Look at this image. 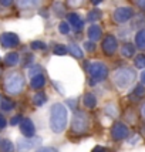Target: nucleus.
<instances>
[{"mask_svg": "<svg viewBox=\"0 0 145 152\" xmlns=\"http://www.w3.org/2000/svg\"><path fill=\"white\" fill-rule=\"evenodd\" d=\"M6 91L10 94H19L21 91V88L24 87V80H23V75L19 73H13L10 74L6 78Z\"/></svg>", "mask_w": 145, "mask_h": 152, "instance_id": "3", "label": "nucleus"}, {"mask_svg": "<svg viewBox=\"0 0 145 152\" xmlns=\"http://www.w3.org/2000/svg\"><path fill=\"white\" fill-rule=\"evenodd\" d=\"M31 48H34V50H43V48H46V44L43 41H33L31 43Z\"/></svg>", "mask_w": 145, "mask_h": 152, "instance_id": "29", "label": "nucleus"}, {"mask_svg": "<svg viewBox=\"0 0 145 152\" xmlns=\"http://www.w3.org/2000/svg\"><path fill=\"white\" fill-rule=\"evenodd\" d=\"M59 30H60V33H63V34H67L68 31H70V26L67 24L66 21H63V23H60V26H59Z\"/></svg>", "mask_w": 145, "mask_h": 152, "instance_id": "27", "label": "nucleus"}, {"mask_svg": "<svg viewBox=\"0 0 145 152\" xmlns=\"http://www.w3.org/2000/svg\"><path fill=\"white\" fill-rule=\"evenodd\" d=\"M68 21H70V24H71L75 30H81V28H83V20L78 17V14L71 13L68 16Z\"/></svg>", "mask_w": 145, "mask_h": 152, "instance_id": "14", "label": "nucleus"}, {"mask_svg": "<svg viewBox=\"0 0 145 152\" xmlns=\"http://www.w3.org/2000/svg\"><path fill=\"white\" fill-rule=\"evenodd\" d=\"M111 135L114 139H117V141H119V139H124L128 137V128H127L122 122H117L115 125L112 126L111 129Z\"/></svg>", "mask_w": 145, "mask_h": 152, "instance_id": "10", "label": "nucleus"}, {"mask_svg": "<svg viewBox=\"0 0 145 152\" xmlns=\"http://www.w3.org/2000/svg\"><path fill=\"white\" fill-rule=\"evenodd\" d=\"M83 101H84V105H86L87 108H94V107L97 105V99L94 97V94H91V93H87L86 95H84Z\"/></svg>", "mask_w": 145, "mask_h": 152, "instance_id": "17", "label": "nucleus"}, {"mask_svg": "<svg viewBox=\"0 0 145 152\" xmlns=\"http://www.w3.org/2000/svg\"><path fill=\"white\" fill-rule=\"evenodd\" d=\"M87 68H88V73L91 74V77L94 80H97V81H101V80H104L107 75H108V68H107V66L103 64V63H100V61H95V63L88 64Z\"/></svg>", "mask_w": 145, "mask_h": 152, "instance_id": "5", "label": "nucleus"}, {"mask_svg": "<svg viewBox=\"0 0 145 152\" xmlns=\"http://www.w3.org/2000/svg\"><path fill=\"white\" fill-rule=\"evenodd\" d=\"M46 101H47V95L44 93H37L33 97V102L37 107H41L43 104H44V102H46Z\"/></svg>", "mask_w": 145, "mask_h": 152, "instance_id": "22", "label": "nucleus"}, {"mask_svg": "<svg viewBox=\"0 0 145 152\" xmlns=\"http://www.w3.org/2000/svg\"><path fill=\"white\" fill-rule=\"evenodd\" d=\"M141 81H142V84H145V71L141 73Z\"/></svg>", "mask_w": 145, "mask_h": 152, "instance_id": "39", "label": "nucleus"}, {"mask_svg": "<svg viewBox=\"0 0 145 152\" xmlns=\"http://www.w3.org/2000/svg\"><path fill=\"white\" fill-rule=\"evenodd\" d=\"M20 121H21V115H16L14 118L10 119V124L12 125H17V124H20Z\"/></svg>", "mask_w": 145, "mask_h": 152, "instance_id": "32", "label": "nucleus"}, {"mask_svg": "<svg viewBox=\"0 0 145 152\" xmlns=\"http://www.w3.org/2000/svg\"><path fill=\"white\" fill-rule=\"evenodd\" d=\"M67 53V46H63V44H57L54 47V54L57 56H64Z\"/></svg>", "mask_w": 145, "mask_h": 152, "instance_id": "25", "label": "nucleus"}, {"mask_svg": "<svg viewBox=\"0 0 145 152\" xmlns=\"http://www.w3.org/2000/svg\"><path fill=\"white\" fill-rule=\"evenodd\" d=\"M121 53H122V56H124V57L130 58V57H132V56L135 54V47L132 46V44H130V43H127V44H124V46H122V48H121Z\"/></svg>", "mask_w": 145, "mask_h": 152, "instance_id": "19", "label": "nucleus"}, {"mask_svg": "<svg viewBox=\"0 0 145 152\" xmlns=\"http://www.w3.org/2000/svg\"><path fill=\"white\" fill-rule=\"evenodd\" d=\"M135 77H137V74L132 68H128V67L119 68L114 74V83L118 88H127L135 81Z\"/></svg>", "mask_w": 145, "mask_h": 152, "instance_id": "2", "label": "nucleus"}, {"mask_svg": "<svg viewBox=\"0 0 145 152\" xmlns=\"http://www.w3.org/2000/svg\"><path fill=\"white\" fill-rule=\"evenodd\" d=\"M0 107H1V110H4V111H10V110H13V101H10L9 98H1V104H0Z\"/></svg>", "mask_w": 145, "mask_h": 152, "instance_id": "23", "label": "nucleus"}, {"mask_svg": "<svg viewBox=\"0 0 145 152\" xmlns=\"http://www.w3.org/2000/svg\"><path fill=\"white\" fill-rule=\"evenodd\" d=\"M0 151L1 152H14V146L9 139H3L0 142Z\"/></svg>", "mask_w": 145, "mask_h": 152, "instance_id": "21", "label": "nucleus"}, {"mask_svg": "<svg viewBox=\"0 0 145 152\" xmlns=\"http://www.w3.org/2000/svg\"><path fill=\"white\" fill-rule=\"evenodd\" d=\"M4 63H6L7 66H16L17 63H19V54L17 53H9L4 57Z\"/></svg>", "mask_w": 145, "mask_h": 152, "instance_id": "20", "label": "nucleus"}, {"mask_svg": "<svg viewBox=\"0 0 145 152\" xmlns=\"http://www.w3.org/2000/svg\"><path fill=\"white\" fill-rule=\"evenodd\" d=\"M134 94H135L137 97H142V95L145 94V88H144V86H141V84H139V86L135 87V90H134Z\"/></svg>", "mask_w": 145, "mask_h": 152, "instance_id": "28", "label": "nucleus"}, {"mask_svg": "<svg viewBox=\"0 0 145 152\" xmlns=\"http://www.w3.org/2000/svg\"><path fill=\"white\" fill-rule=\"evenodd\" d=\"M68 121V113L67 108L63 104H54L50 110V126L51 131L56 134H60L64 131Z\"/></svg>", "mask_w": 145, "mask_h": 152, "instance_id": "1", "label": "nucleus"}, {"mask_svg": "<svg viewBox=\"0 0 145 152\" xmlns=\"http://www.w3.org/2000/svg\"><path fill=\"white\" fill-rule=\"evenodd\" d=\"M84 47H86L87 51H90V53H92V51L95 50V44H94L92 41H87L86 44H84Z\"/></svg>", "mask_w": 145, "mask_h": 152, "instance_id": "31", "label": "nucleus"}, {"mask_svg": "<svg viewBox=\"0 0 145 152\" xmlns=\"http://www.w3.org/2000/svg\"><path fill=\"white\" fill-rule=\"evenodd\" d=\"M135 67L137 68H145V56L144 54H139L135 57Z\"/></svg>", "mask_w": 145, "mask_h": 152, "instance_id": "24", "label": "nucleus"}, {"mask_svg": "<svg viewBox=\"0 0 145 152\" xmlns=\"http://www.w3.org/2000/svg\"><path fill=\"white\" fill-rule=\"evenodd\" d=\"M135 44L138 48L141 50H145V28L144 30H139L137 36H135Z\"/></svg>", "mask_w": 145, "mask_h": 152, "instance_id": "16", "label": "nucleus"}, {"mask_svg": "<svg viewBox=\"0 0 145 152\" xmlns=\"http://www.w3.org/2000/svg\"><path fill=\"white\" fill-rule=\"evenodd\" d=\"M0 4L4 6V7H9V6L13 4V0H0Z\"/></svg>", "mask_w": 145, "mask_h": 152, "instance_id": "33", "label": "nucleus"}, {"mask_svg": "<svg viewBox=\"0 0 145 152\" xmlns=\"http://www.w3.org/2000/svg\"><path fill=\"white\" fill-rule=\"evenodd\" d=\"M117 47H118V43H117V39L114 36H107L105 39L103 40V51L107 54V56H112V54L117 51Z\"/></svg>", "mask_w": 145, "mask_h": 152, "instance_id": "8", "label": "nucleus"}, {"mask_svg": "<svg viewBox=\"0 0 145 152\" xmlns=\"http://www.w3.org/2000/svg\"><path fill=\"white\" fill-rule=\"evenodd\" d=\"M81 1L83 0H68V4L70 6H78V4H81Z\"/></svg>", "mask_w": 145, "mask_h": 152, "instance_id": "36", "label": "nucleus"}, {"mask_svg": "<svg viewBox=\"0 0 145 152\" xmlns=\"http://www.w3.org/2000/svg\"><path fill=\"white\" fill-rule=\"evenodd\" d=\"M92 152H105V149H104L103 146H95V148L92 149Z\"/></svg>", "mask_w": 145, "mask_h": 152, "instance_id": "38", "label": "nucleus"}, {"mask_svg": "<svg viewBox=\"0 0 145 152\" xmlns=\"http://www.w3.org/2000/svg\"><path fill=\"white\" fill-rule=\"evenodd\" d=\"M43 0H19V6L23 9H30V7H37L40 6Z\"/></svg>", "mask_w": 145, "mask_h": 152, "instance_id": "18", "label": "nucleus"}, {"mask_svg": "<svg viewBox=\"0 0 145 152\" xmlns=\"http://www.w3.org/2000/svg\"><path fill=\"white\" fill-rule=\"evenodd\" d=\"M137 1V4H138L142 10H145V0H135Z\"/></svg>", "mask_w": 145, "mask_h": 152, "instance_id": "37", "label": "nucleus"}, {"mask_svg": "<svg viewBox=\"0 0 145 152\" xmlns=\"http://www.w3.org/2000/svg\"><path fill=\"white\" fill-rule=\"evenodd\" d=\"M87 33H88V37H90V40H91L92 43L101 39V28H100V26H97V24L90 26V28H88Z\"/></svg>", "mask_w": 145, "mask_h": 152, "instance_id": "13", "label": "nucleus"}, {"mask_svg": "<svg viewBox=\"0 0 145 152\" xmlns=\"http://www.w3.org/2000/svg\"><path fill=\"white\" fill-rule=\"evenodd\" d=\"M44 84H46V77H44L43 74H37V75L31 77V81H30L31 88H34V90H40V88L44 87Z\"/></svg>", "mask_w": 145, "mask_h": 152, "instance_id": "12", "label": "nucleus"}, {"mask_svg": "<svg viewBox=\"0 0 145 152\" xmlns=\"http://www.w3.org/2000/svg\"><path fill=\"white\" fill-rule=\"evenodd\" d=\"M142 115H144V117H145V105L142 107Z\"/></svg>", "mask_w": 145, "mask_h": 152, "instance_id": "41", "label": "nucleus"}, {"mask_svg": "<svg viewBox=\"0 0 145 152\" xmlns=\"http://www.w3.org/2000/svg\"><path fill=\"white\" fill-rule=\"evenodd\" d=\"M37 152H59L56 148H40Z\"/></svg>", "mask_w": 145, "mask_h": 152, "instance_id": "34", "label": "nucleus"}, {"mask_svg": "<svg viewBox=\"0 0 145 152\" xmlns=\"http://www.w3.org/2000/svg\"><path fill=\"white\" fill-rule=\"evenodd\" d=\"M41 144L40 138H26V139H19L17 142V149L20 152H29L30 149H33L36 146H39Z\"/></svg>", "mask_w": 145, "mask_h": 152, "instance_id": "7", "label": "nucleus"}, {"mask_svg": "<svg viewBox=\"0 0 145 152\" xmlns=\"http://www.w3.org/2000/svg\"><path fill=\"white\" fill-rule=\"evenodd\" d=\"M40 71H41V67H40V66H34V67H31V68H30L29 75H30V77H34V75L40 74Z\"/></svg>", "mask_w": 145, "mask_h": 152, "instance_id": "30", "label": "nucleus"}, {"mask_svg": "<svg viewBox=\"0 0 145 152\" xmlns=\"http://www.w3.org/2000/svg\"><path fill=\"white\" fill-rule=\"evenodd\" d=\"M98 19H101V12L100 10H92V12L88 13V20L90 21H95Z\"/></svg>", "mask_w": 145, "mask_h": 152, "instance_id": "26", "label": "nucleus"}, {"mask_svg": "<svg viewBox=\"0 0 145 152\" xmlns=\"http://www.w3.org/2000/svg\"><path fill=\"white\" fill-rule=\"evenodd\" d=\"M101 1H103V0H91V3H92V4H95V6H97V4H100Z\"/></svg>", "mask_w": 145, "mask_h": 152, "instance_id": "40", "label": "nucleus"}, {"mask_svg": "<svg viewBox=\"0 0 145 152\" xmlns=\"http://www.w3.org/2000/svg\"><path fill=\"white\" fill-rule=\"evenodd\" d=\"M87 128H88V115L84 111L75 113L74 118H72V131L83 134L87 131Z\"/></svg>", "mask_w": 145, "mask_h": 152, "instance_id": "4", "label": "nucleus"}, {"mask_svg": "<svg viewBox=\"0 0 145 152\" xmlns=\"http://www.w3.org/2000/svg\"><path fill=\"white\" fill-rule=\"evenodd\" d=\"M6 118H4V117H3V115H0V129H3V128H4V126H6Z\"/></svg>", "mask_w": 145, "mask_h": 152, "instance_id": "35", "label": "nucleus"}, {"mask_svg": "<svg viewBox=\"0 0 145 152\" xmlns=\"http://www.w3.org/2000/svg\"><path fill=\"white\" fill-rule=\"evenodd\" d=\"M0 43H1V46L6 47V48L16 47L19 44V37H17V34L14 33H3L0 36Z\"/></svg>", "mask_w": 145, "mask_h": 152, "instance_id": "9", "label": "nucleus"}, {"mask_svg": "<svg viewBox=\"0 0 145 152\" xmlns=\"http://www.w3.org/2000/svg\"><path fill=\"white\" fill-rule=\"evenodd\" d=\"M134 16V10L131 7H118L114 12V20L117 23H125Z\"/></svg>", "mask_w": 145, "mask_h": 152, "instance_id": "6", "label": "nucleus"}, {"mask_svg": "<svg viewBox=\"0 0 145 152\" xmlns=\"http://www.w3.org/2000/svg\"><path fill=\"white\" fill-rule=\"evenodd\" d=\"M20 131L24 137H33L34 132H36V128H34V124L31 119L24 118L20 121Z\"/></svg>", "mask_w": 145, "mask_h": 152, "instance_id": "11", "label": "nucleus"}, {"mask_svg": "<svg viewBox=\"0 0 145 152\" xmlns=\"http://www.w3.org/2000/svg\"><path fill=\"white\" fill-rule=\"evenodd\" d=\"M67 51H70V53L75 57V58H83V51H81V48H80L77 44H74V43H70L68 46H67Z\"/></svg>", "mask_w": 145, "mask_h": 152, "instance_id": "15", "label": "nucleus"}]
</instances>
